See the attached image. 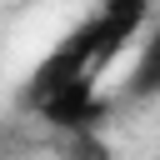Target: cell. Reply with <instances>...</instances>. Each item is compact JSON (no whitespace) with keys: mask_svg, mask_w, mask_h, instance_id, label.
Here are the masks:
<instances>
[{"mask_svg":"<svg viewBox=\"0 0 160 160\" xmlns=\"http://www.w3.org/2000/svg\"><path fill=\"white\" fill-rule=\"evenodd\" d=\"M70 75H90V20L75 30V35H65L35 70H30V80H25V90H20V110H35L60 80H70Z\"/></svg>","mask_w":160,"mask_h":160,"instance_id":"6da1fadb","label":"cell"},{"mask_svg":"<svg viewBox=\"0 0 160 160\" xmlns=\"http://www.w3.org/2000/svg\"><path fill=\"white\" fill-rule=\"evenodd\" d=\"M150 20V0H105V10L90 20V75H100Z\"/></svg>","mask_w":160,"mask_h":160,"instance_id":"7a4b0ae2","label":"cell"},{"mask_svg":"<svg viewBox=\"0 0 160 160\" xmlns=\"http://www.w3.org/2000/svg\"><path fill=\"white\" fill-rule=\"evenodd\" d=\"M35 110H40V120L55 125V130H95L100 115H105V100L95 95V75H70V80H60Z\"/></svg>","mask_w":160,"mask_h":160,"instance_id":"3957f363","label":"cell"},{"mask_svg":"<svg viewBox=\"0 0 160 160\" xmlns=\"http://www.w3.org/2000/svg\"><path fill=\"white\" fill-rule=\"evenodd\" d=\"M60 155L65 160H110V145L95 130H60Z\"/></svg>","mask_w":160,"mask_h":160,"instance_id":"277c9868","label":"cell"}]
</instances>
